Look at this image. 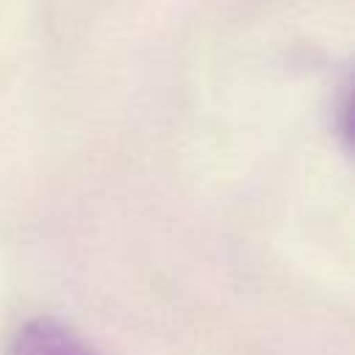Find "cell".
Returning a JSON list of instances; mask_svg holds the SVG:
<instances>
[{"mask_svg":"<svg viewBox=\"0 0 355 355\" xmlns=\"http://www.w3.org/2000/svg\"><path fill=\"white\" fill-rule=\"evenodd\" d=\"M8 355H97V352L69 324L42 316L25 322L17 330Z\"/></svg>","mask_w":355,"mask_h":355,"instance_id":"6da1fadb","label":"cell"}]
</instances>
